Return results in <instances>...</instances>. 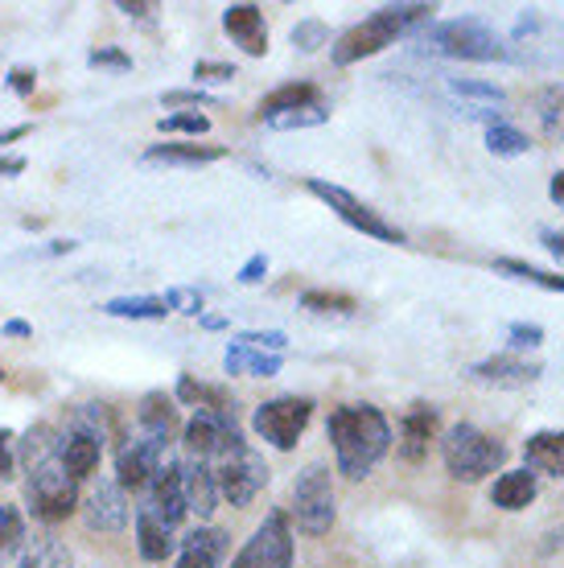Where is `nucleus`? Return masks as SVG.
Segmentation results:
<instances>
[{"label":"nucleus","instance_id":"nucleus-1","mask_svg":"<svg viewBox=\"0 0 564 568\" xmlns=\"http://www.w3.org/2000/svg\"><path fill=\"white\" fill-rule=\"evenodd\" d=\"M185 495H182V469L178 462H165L157 469L137 503V552L149 565H165L178 552V527L185 524Z\"/></svg>","mask_w":564,"mask_h":568},{"label":"nucleus","instance_id":"nucleus-2","mask_svg":"<svg viewBox=\"0 0 564 568\" xmlns=\"http://www.w3.org/2000/svg\"><path fill=\"white\" fill-rule=\"evenodd\" d=\"M325 437L334 445V462L339 474L351 483L367 478L383 457L392 454V425L375 404H339L330 420H325Z\"/></svg>","mask_w":564,"mask_h":568},{"label":"nucleus","instance_id":"nucleus-3","mask_svg":"<svg viewBox=\"0 0 564 568\" xmlns=\"http://www.w3.org/2000/svg\"><path fill=\"white\" fill-rule=\"evenodd\" d=\"M433 13H437L433 4H383L367 21H359V26L346 29L339 42L330 45V58H334V67H354V62H363V58L383 54L400 33H409V29H416V26H429Z\"/></svg>","mask_w":564,"mask_h":568},{"label":"nucleus","instance_id":"nucleus-4","mask_svg":"<svg viewBox=\"0 0 564 568\" xmlns=\"http://www.w3.org/2000/svg\"><path fill=\"white\" fill-rule=\"evenodd\" d=\"M79 503H83V483L58 462V449L46 462L26 469V507L33 519L62 524L67 515L79 511Z\"/></svg>","mask_w":564,"mask_h":568},{"label":"nucleus","instance_id":"nucleus-5","mask_svg":"<svg viewBox=\"0 0 564 568\" xmlns=\"http://www.w3.org/2000/svg\"><path fill=\"white\" fill-rule=\"evenodd\" d=\"M441 462H445L450 478H457V483H482L486 474L503 469L507 445L494 440L491 433H482L479 425H453L441 437Z\"/></svg>","mask_w":564,"mask_h":568},{"label":"nucleus","instance_id":"nucleus-6","mask_svg":"<svg viewBox=\"0 0 564 568\" xmlns=\"http://www.w3.org/2000/svg\"><path fill=\"white\" fill-rule=\"evenodd\" d=\"M211 466H214V483H219V498H226L231 507H248L269 486V466L252 449V440H243V433H231L223 440V449L214 454Z\"/></svg>","mask_w":564,"mask_h":568},{"label":"nucleus","instance_id":"nucleus-7","mask_svg":"<svg viewBox=\"0 0 564 568\" xmlns=\"http://www.w3.org/2000/svg\"><path fill=\"white\" fill-rule=\"evenodd\" d=\"M339 519V503H334V478L330 466L313 462L296 474L293 498H289V524H296L301 536H325Z\"/></svg>","mask_w":564,"mask_h":568},{"label":"nucleus","instance_id":"nucleus-8","mask_svg":"<svg viewBox=\"0 0 564 568\" xmlns=\"http://www.w3.org/2000/svg\"><path fill=\"white\" fill-rule=\"evenodd\" d=\"M424 45L445 58H462V62H507L511 58L507 42L491 26L474 21V17H466V21H441V26L424 29Z\"/></svg>","mask_w":564,"mask_h":568},{"label":"nucleus","instance_id":"nucleus-9","mask_svg":"<svg viewBox=\"0 0 564 568\" xmlns=\"http://www.w3.org/2000/svg\"><path fill=\"white\" fill-rule=\"evenodd\" d=\"M313 420V399L305 396H276V399H264L260 408L252 413V428L260 440H269L272 449H296V440L301 433L310 428Z\"/></svg>","mask_w":564,"mask_h":568},{"label":"nucleus","instance_id":"nucleus-10","mask_svg":"<svg viewBox=\"0 0 564 568\" xmlns=\"http://www.w3.org/2000/svg\"><path fill=\"white\" fill-rule=\"evenodd\" d=\"M305 190H310L313 199H322L346 227L363 231V235H371V240H380V243H404V231L395 227V223H387L375 206H367L363 199H354L351 190H342V185H334V182H322V178H310Z\"/></svg>","mask_w":564,"mask_h":568},{"label":"nucleus","instance_id":"nucleus-11","mask_svg":"<svg viewBox=\"0 0 564 568\" xmlns=\"http://www.w3.org/2000/svg\"><path fill=\"white\" fill-rule=\"evenodd\" d=\"M231 568H293V524L289 511H269L264 524L252 531V540L243 544Z\"/></svg>","mask_w":564,"mask_h":568},{"label":"nucleus","instance_id":"nucleus-12","mask_svg":"<svg viewBox=\"0 0 564 568\" xmlns=\"http://www.w3.org/2000/svg\"><path fill=\"white\" fill-rule=\"evenodd\" d=\"M79 511H83V524L91 531H103V536H115V531H124L128 519H132V503H128V490L115 478H95L91 490L83 495L79 503Z\"/></svg>","mask_w":564,"mask_h":568},{"label":"nucleus","instance_id":"nucleus-13","mask_svg":"<svg viewBox=\"0 0 564 568\" xmlns=\"http://www.w3.org/2000/svg\"><path fill=\"white\" fill-rule=\"evenodd\" d=\"M165 449H170L165 440L144 437V433L128 437L124 445H120V454H115V483L124 486V490H137V495H141L144 486H149V478L165 466Z\"/></svg>","mask_w":564,"mask_h":568},{"label":"nucleus","instance_id":"nucleus-14","mask_svg":"<svg viewBox=\"0 0 564 568\" xmlns=\"http://www.w3.org/2000/svg\"><path fill=\"white\" fill-rule=\"evenodd\" d=\"M231 433H240V413H194L190 425L182 428L185 454L202 457V462H214V454L223 449V440Z\"/></svg>","mask_w":564,"mask_h":568},{"label":"nucleus","instance_id":"nucleus-15","mask_svg":"<svg viewBox=\"0 0 564 568\" xmlns=\"http://www.w3.org/2000/svg\"><path fill=\"white\" fill-rule=\"evenodd\" d=\"M226 552H231V536L223 527L198 524L194 531H185L178 540L173 568H226Z\"/></svg>","mask_w":564,"mask_h":568},{"label":"nucleus","instance_id":"nucleus-16","mask_svg":"<svg viewBox=\"0 0 564 568\" xmlns=\"http://www.w3.org/2000/svg\"><path fill=\"white\" fill-rule=\"evenodd\" d=\"M466 375L474 379V384H486V387H527L544 375V367H540L536 358H523L511 351V355L482 358V363H474Z\"/></svg>","mask_w":564,"mask_h":568},{"label":"nucleus","instance_id":"nucleus-17","mask_svg":"<svg viewBox=\"0 0 564 568\" xmlns=\"http://www.w3.org/2000/svg\"><path fill=\"white\" fill-rule=\"evenodd\" d=\"M182 469V495H185V511L198 515L202 524L219 511V483H214V466L202 462V457H185L178 462Z\"/></svg>","mask_w":564,"mask_h":568},{"label":"nucleus","instance_id":"nucleus-18","mask_svg":"<svg viewBox=\"0 0 564 568\" xmlns=\"http://www.w3.org/2000/svg\"><path fill=\"white\" fill-rule=\"evenodd\" d=\"M433 440H437V408L433 404H412L400 420V457L409 466H421Z\"/></svg>","mask_w":564,"mask_h":568},{"label":"nucleus","instance_id":"nucleus-19","mask_svg":"<svg viewBox=\"0 0 564 568\" xmlns=\"http://www.w3.org/2000/svg\"><path fill=\"white\" fill-rule=\"evenodd\" d=\"M223 29L235 38V45H243V54L252 58L269 54V26H264V13L255 4H226Z\"/></svg>","mask_w":564,"mask_h":568},{"label":"nucleus","instance_id":"nucleus-20","mask_svg":"<svg viewBox=\"0 0 564 568\" xmlns=\"http://www.w3.org/2000/svg\"><path fill=\"white\" fill-rule=\"evenodd\" d=\"M523 469L564 478V428H540L523 440Z\"/></svg>","mask_w":564,"mask_h":568},{"label":"nucleus","instance_id":"nucleus-21","mask_svg":"<svg viewBox=\"0 0 564 568\" xmlns=\"http://www.w3.org/2000/svg\"><path fill=\"white\" fill-rule=\"evenodd\" d=\"M540 495V483L532 469H507V474H498L491 486V503L498 511H527Z\"/></svg>","mask_w":564,"mask_h":568},{"label":"nucleus","instance_id":"nucleus-22","mask_svg":"<svg viewBox=\"0 0 564 568\" xmlns=\"http://www.w3.org/2000/svg\"><path fill=\"white\" fill-rule=\"evenodd\" d=\"M173 399L185 404V408H194V413H240L235 408V396L219 384H202L194 375H182L178 387H173Z\"/></svg>","mask_w":564,"mask_h":568},{"label":"nucleus","instance_id":"nucleus-23","mask_svg":"<svg viewBox=\"0 0 564 568\" xmlns=\"http://www.w3.org/2000/svg\"><path fill=\"white\" fill-rule=\"evenodd\" d=\"M137 428H141L144 437H157L170 445L173 433H178V408H173V399L165 392H149L141 399V408H137Z\"/></svg>","mask_w":564,"mask_h":568},{"label":"nucleus","instance_id":"nucleus-24","mask_svg":"<svg viewBox=\"0 0 564 568\" xmlns=\"http://www.w3.org/2000/svg\"><path fill=\"white\" fill-rule=\"evenodd\" d=\"M284 355H269V351H252L243 342H231L223 355V371L226 375H252V379H272L281 375Z\"/></svg>","mask_w":564,"mask_h":568},{"label":"nucleus","instance_id":"nucleus-25","mask_svg":"<svg viewBox=\"0 0 564 568\" xmlns=\"http://www.w3.org/2000/svg\"><path fill=\"white\" fill-rule=\"evenodd\" d=\"M313 103H325L322 87H313V83H284V87H276L272 95H264V100H260V108H255V120L296 112V108H313Z\"/></svg>","mask_w":564,"mask_h":568},{"label":"nucleus","instance_id":"nucleus-26","mask_svg":"<svg viewBox=\"0 0 564 568\" xmlns=\"http://www.w3.org/2000/svg\"><path fill=\"white\" fill-rule=\"evenodd\" d=\"M17 568H74V552L67 548V540L46 531V536L21 544V565Z\"/></svg>","mask_w":564,"mask_h":568},{"label":"nucleus","instance_id":"nucleus-27","mask_svg":"<svg viewBox=\"0 0 564 568\" xmlns=\"http://www.w3.org/2000/svg\"><path fill=\"white\" fill-rule=\"evenodd\" d=\"M226 149L219 144H149L144 149V161H165V165H211V161H223Z\"/></svg>","mask_w":564,"mask_h":568},{"label":"nucleus","instance_id":"nucleus-28","mask_svg":"<svg viewBox=\"0 0 564 568\" xmlns=\"http://www.w3.org/2000/svg\"><path fill=\"white\" fill-rule=\"evenodd\" d=\"M108 317H128V322H165L170 305L161 297H112L103 305Z\"/></svg>","mask_w":564,"mask_h":568},{"label":"nucleus","instance_id":"nucleus-29","mask_svg":"<svg viewBox=\"0 0 564 568\" xmlns=\"http://www.w3.org/2000/svg\"><path fill=\"white\" fill-rule=\"evenodd\" d=\"M494 272H503V276L523 281V284H540V288H548V293H564V272L536 268V264H527V260H494Z\"/></svg>","mask_w":564,"mask_h":568},{"label":"nucleus","instance_id":"nucleus-30","mask_svg":"<svg viewBox=\"0 0 564 568\" xmlns=\"http://www.w3.org/2000/svg\"><path fill=\"white\" fill-rule=\"evenodd\" d=\"M536 120L548 141H564V87H544L536 95Z\"/></svg>","mask_w":564,"mask_h":568},{"label":"nucleus","instance_id":"nucleus-31","mask_svg":"<svg viewBox=\"0 0 564 568\" xmlns=\"http://www.w3.org/2000/svg\"><path fill=\"white\" fill-rule=\"evenodd\" d=\"M301 310L310 313H334V317H351L359 310V301L351 293H330V288H310L301 293Z\"/></svg>","mask_w":564,"mask_h":568},{"label":"nucleus","instance_id":"nucleus-32","mask_svg":"<svg viewBox=\"0 0 564 568\" xmlns=\"http://www.w3.org/2000/svg\"><path fill=\"white\" fill-rule=\"evenodd\" d=\"M330 120V108L325 103H313V108H296V112H284V115H269V120H260V124H269L276 132H293V129H318Z\"/></svg>","mask_w":564,"mask_h":568},{"label":"nucleus","instance_id":"nucleus-33","mask_svg":"<svg viewBox=\"0 0 564 568\" xmlns=\"http://www.w3.org/2000/svg\"><path fill=\"white\" fill-rule=\"evenodd\" d=\"M486 149H491L494 156H523L532 149V141L503 120V124H491V129H486Z\"/></svg>","mask_w":564,"mask_h":568},{"label":"nucleus","instance_id":"nucleus-34","mask_svg":"<svg viewBox=\"0 0 564 568\" xmlns=\"http://www.w3.org/2000/svg\"><path fill=\"white\" fill-rule=\"evenodd\" d=\"M21 544H26V519H21L17 507L0 503V560H9Z\"/></svg>","mask_w":564,"mask_h":568},{"label":"nucleus","instance_id":"nucleus-35","mask_svg":"<svg viewBox=\"0 0 564 568\" xmlns=\"http://www.w3.org/2000/svg\"><path fill=\"white\" fill-rule=\"evenodd\" d=\"M450 91L453 95H466V100H479L486 108H503L507 95H503V87L494 83H474V79H450Z\"/></svg>","mask_w":564,"mask_h":568},{"label":"nucleus","instance_id":"nucleus-36","mask_svg":"<svg viewBox=\"0 0 564 568\" xmlns=\"http://www.w3.org/2000/svg\"><path fill=\"white\" fill-rule=\"evenodd\" d=\"M330 42V29H325V21H296L293 29V45L301 50V54H313V50H322V45Z\"/></svg>","mask_w":564,"mask_h":568},{"label":"nucleus","instance_id":"nucleus-37","mask_svg":"<svg viewBox=\"0 0 564 568\" xmlns=\"http://www.w3.org/2000/svg\"><path fill=\"white\" fill-rule=\"evenodd\" d=\"M161 132H185V136H207L211 132V120L202 112H173V115H165L161 120Z\"/></svg>","mask_w":564,"mask_h":568},{"label":"nucleus","instance_id":"nucleus-38","mask_svg":"<svg viewBox=\"0 0 564 568\" xmlns=\"http://www.w3.org/2000/svg\"><path fill=\"white\" fill-rule=\"evenodd\" d=\"M165 305L170 313H185V317H202V293L190 288V284H178V288H165Z\"/></svg>","mask_w":564,"mask_h":568},{"label":"nucleus","instance_id":"nucleus-39","mask_svg":"<svg viewBox=\"0 0 564 568\" xmlns=\"http://www.w3.org/2000/svg\"><path fill=\"white\" fill-rule=\"evenodd\" d=\"M235 342H243V346H252V351H269V355H284V346H289V334H284V329H248V334H240Z\"/></svg>","mask_w":564,"mask_h":568},{"label":"nucleus","instance_id":"nucleus-40","mask_svg":"<svg viewBox=\"0 0 564 568\" xmlns=\"http://www.w3.org/2000/svg\"><path fill=\"white\" fill-rule=\"evenodd\" d=\"M507 342H511V351H536L540 342H544V329L532 326V322H511Z\"/></svg>","mask_w":564,"mask_h":568},{"label":"nucleus","instance_id":"nucleus-41","mask_svg":"<svg viewBox=\"0 0 564 568\" xmlns=\"http://www.w3.org/2000/svg\"><path fill=\"white\" fill-rule=\"evenodd\" d=\"M165 108H214V95H207V91H194V87H182V91H165Z\"/></svg>","mask_w":564,"mask_h":568},{"label":"nucleus","instance_id":"nucleus-42","mask_svg":"<svg viewBox=\"0 0 564 568\" xmlns=\"http://www.w3.org/2000/svg\"><path fill=\"white\" fill-rule=\"evenodd\" d=\"M87 62H91V67H112V71H132V58H128L124 50H91Z\"/></svg>","mask_w":564,"mask_h":568},{"label":"nucleus","instance_id":"nucleus-43","mask_svg":"<svg viewBox=\"0 0 564 568\" xmlns=\"http://www.w3.org/2000/svg\"><path fill=\"white\" fill-rule=\"evenodd\" d=\"M17 469V449H13V433L0 428V478H13Z\"/></svg>","mask_w":564,"mask_h":568},{"label":"nucleus","instance_id":"nucleus-44","mask_svg":"<svg viewBox=\"0 0 564 568\" xmlns=\"http://www.w3.org/2000/svg\"><path fill=\"white\" fill-rule=\"evenodd\" d=\"M194 79H211V83H223V79H235V67H231V62H198Z\"/></svg>","mask_w":564,"mask_h":568},{"label":"nucleus","instance_id":"nucleus-45","mask_svg":"<svg viewBox=\"0 0 564 568\" xmlns=\"http://www.w3.org/2000/svg\"><path fill=\"white\" fill-rule=\"evenodd\" d=\"M264 276H269V256H264V252H255V256L240 268V284H260Z\"/></svg>","mask_w":564,"mask_h":568},{"label":"nucleus","instance_id":"nucleus-46","mask_svg":"<svg viewBox=\"0 0 564 568\" xmlns=\"http://www.w3.org/2000/svg\"><path fill=\"white\" fill-rule=\"evenodd\" d=\"M9 87H13L17 95H33V87H38V74L26 71V67H17V71H9Z\"/></svg>","mask_w":564,"mask_h":568},{"label":"nucleus","instance_id":"nucleus-47","mask_svg":"<svg viewBox=\"0 0 564 568\" xmlns=\"http://www.w3.org/2000/svg\"><path fill=\"white\" fill-rule=\"evenodd\" d=\"M540 243H544L552 256L564 264V231H540Z\"/></svg>","mask_w":564,"mask_h":568},{"label":"nucleus","instance_id":"nucleus-48","mask_svg":"<svg viewBox=\"0 0 564 568\" xmlns=\"http://www.w3.org/2000/svg\"><path fill=\"white\" fill-rule=\"evenodd\" d=\"M4 338H33V326L29 322H21V317H13V322H4Z\"/></svg>","mask_w":564,"mask_h":568},{"label":"nucleus","instance_id":"nucleus-49","mask_svg":"<svg viewBox=\"0 0 564 568\" xmlns=\"http://www.w3.org/2000/svg\"><path fill=\"white\" fill-rule=\"evenodd\" d=\"M26 170V156H0V178H17Z\"/></svg>","mask_w":564,"mask_h":568},{"label":"nucleus","instance_id":"nucleus-50","mask_svg":"<svg viewBox=\"0 0 564 568\" xmlns=\"http://www.w3.org/2000/svg\"><path fill=\"white\" fill-rule=\"evenodd\" d=\"M548 199L556 202V206H564V170L552 173V182H548Z\"/></svg>","mask_w":564,"mask_h":568},{"label":"nucleus","instance_id":"nucleus-51","mask_svg":"<svg viewBox=\"0 0 564 568\" xmlns=\"http://www.w3.org/2000/svg\"><path fill=\"white\" fill-rule=\"evenodd\" d=\"M120 13H128V17H149V13H153V4H141V0H137V4H132V0H120Z\"/></svg>","mask_w":564,"mask_h":568},{"label":"nucleus","instance_id":"nucleus-52","mask_svg":"<svg viewBox=\"0 0 564 568\" xmlns=\"http://www.w3.org/2000/svg\"><path fill=\"white\" fill-rule=\"evenodd\" d=\"M21 136H29V124H13V129H0V144H13V141H21Z\"/></svg>","mask_w":564,"mask_h":568},{"label":"nucleus","instance_id":"nucleus-53","mask_svg":"<svg viewBox=\"0 0 564 568\" xmlns=\"http://www.w3.org/2000/svg\"><path fill=\"white\" fill-rule=\"evenodd\" d=\"M198 326H202V329H223L226 317H219V313H202V317H198Z\"/></svg>","mask_w":564,"mask_h":568},{"label":"nucleus","instance_id":"nucleus-54","mask_svg":"<svg viewBox=\"0 0 564 568\" xmlns=\"http://www.w3.org/2000/svg\"><path fill=\"white\" fill-rule=\"evenodd\" d=\"M62 252H74V243L71 240H54V243H50V256H62Z\"/></svg>","mask_w":564,"mask_h":568}]
</instances>
